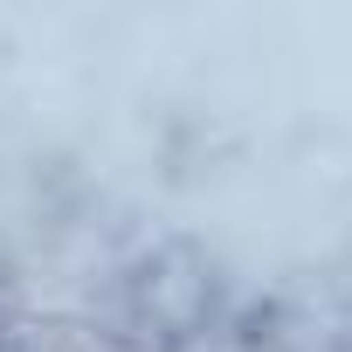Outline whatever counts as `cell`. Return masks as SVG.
Instances as JSON below:
<instances>
[{"instance_id": "cell-1", "label": "cell", "mask_w": 352, "mask_h": 352, "mask_svg": "<svg viewBox=\"0 0 352 352\" xmlns=\"http://www.w3.org/2000/svg\"><path fill=\"white\" fill-rule=\"evenodd\" d=\"M214 290L221 283H214L208 256H194L187 242H173V249H152L124 276V311L152 338V352H173V345L214 331Z\"/></svg>"}]
</instances>
